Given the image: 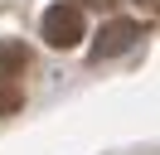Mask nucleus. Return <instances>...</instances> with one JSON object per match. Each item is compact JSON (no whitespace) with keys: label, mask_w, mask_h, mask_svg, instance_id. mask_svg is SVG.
<instances>
[{"label":"nucleus","mask_w":160,"mask_h":155,"mask_svg":"<svg viewBox=\"0 0 160 155\" xmlns=\"http://www.w3.org/2000/svg\"><path fill=\"white\" fill-rule=\"evenodd\" d=\"M141 5H146V15H155V0H141Z\"/></svg>","instance_id":"nucleus-6"},{"label":"nucleus","mask_w":160,"mask_h":155,"mask_svg":"<svg viewBox=\"0 0 160 155\" xmlns=\"http://www.w3.org/2000/svg\"><path fill=\"white\" fill-rule=\"evenodd\" d=\"M24 68H29V48H24V39H0V78L10 82V78H20Z\"/></svg>","instance_id":"nucleus-3"},{"label":"nucleus","mask_w":160,"mask_h":155,"mask_svg":"<svg viewBox=\"0 0 160 155\" xmlns=\"http://www.w3.org/2000/svg\"><path fill=\"white\" fill-rule=\"evenodd\" d=\"M44 44L49 48H78L82 34H88V24H82V10L73 5V0H58L53 10H44Z\"/></svg>","instance_id":"nucleus-1"},{"label":"nucleus","mask_w":160,"mask_h":155,"mask_svg":"<svg viewBox=\"0 0 160 155\" xmlns=\"http://www.w3.org/2000/svg\"><path fill=\"white\" fill-rule=\"evenodd\" d=\"M73 5H92V10H117L121 0H73Z\"/></svg>","instance_id":"nucleus-5"},{"label":"nucleus","mask_w":160,"mask_h":155,"mask_svg":"<svg viewBox=\"0 0 160 155\" xmlns=\"http://www.w3.org/2000/svg\"><path fill=\"white\" fill-rule=\"evenodd\" d=\"M141 39V24L136 19H112V24H102V34H97V44H92V58H117V53H126L131 44Z\"/></svg>","instance_id":"nucleus-2"},{"label":"nucleus","mask_w":160,"mask_h":155,"mask_svg":"<svg viewBox=\"0 0 160 155\" xmlns=\"http://www.w3.org/2000/svg\"><path fill=\"white\" fill-rule=\"evenodd\" d=\"M24 107V92L15 82H0V116H10V112H20Z\"/></svg>","instance_id":"nucleus-4"}]
</instances>
